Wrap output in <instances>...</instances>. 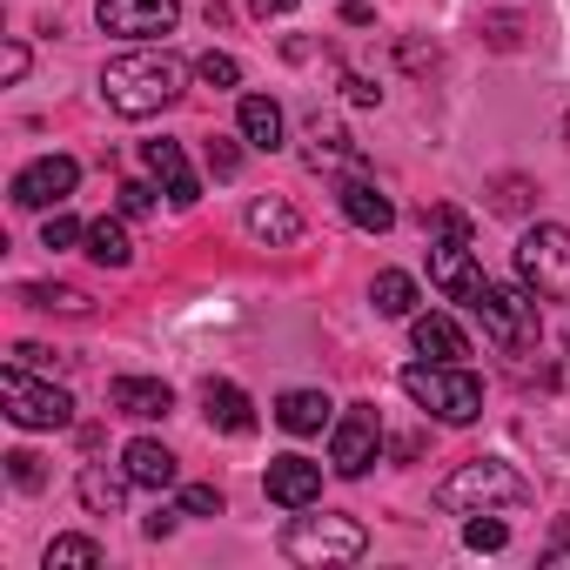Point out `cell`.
I'll return each instance as SVG.
<instances>
[{"label": "cell", "mask_w": 570, "mask_h": 570, "mask_svg": "<svg viewBox=\"0 0 570 570\" xmlns=\"http://www.w3.org/2000/svg\"><path fill=\"white\" fill-rule=\"evenodd\" d=\"M181 95V61L161 48H141V55H121V61H108L101 68V101L115 108V115H128V121H148V115H161L168 101Z\"/></svg>", "instance_id": "1"}, {"label": "cell", "mask_w": 570, "mask_h": 570, "mask_svg": "<svg viewBox=\"0 0 570 570\" xmlns=\"http://www.w3.org/2000/svg\"><path fill=\"white\" fill-rule=\"evenodd\" d=\"M530 503V476L503 456H476V463H456L443 483H436V510L450 517H476V510H523Z\"/></svg>", "instance_id": "2"}, {"label": "cell", "mask_w": 570, "mask_h": 570, "mask_svg": "<svg viewBox=\"0 0 570 570\" xmlns=\"http://www.w3.org/2000/svg\"><path fill=\"white\" fill-rule=\"evenodd\" d=\"M403 396L436 416V423H476L483 416V383L463 363H410L403 370Z\"/></svg>", "instance_id": "3"}, {"label": "cell", "mask_w": 570, "mask_h": 570, "mask_svg": "<svg viewBox=\"0 0 570 570\" xmlns=\"http://www.w3.org/2000/svg\"><path fill=\"white\" fill-rule=\"evenodd\" d=\"M363 550H370L363 523H356V517H336V510H323V517H296L289 530H282V557H289V563H309V570L356 563Z\"/></svg>", "instance_id": "4"}, {"label": "cell", "mask_w": 570, "mask_h": 570, "mask_svg": "<svg viewBox=\"0 0 570 570\" xmlns=\"http://www.w3.org/2000/svg\"><path fill=\"white\" fill-rule=\"evenodd\" d=\"M517 282L537 289L543 303H570V228L563 222H537L517 242Z\"/></svg>", "instance_id": "5"}, {"label": "cell", "mask_w": 570, "mask_h": 570, "mask_svg": "<svg viewBox=\"0 0 570 570\" xmlns=\"http://www.w3.org/2000/svg\"><path fill=\"white\" fill-rule=\"evenodd\" d=\"M470 316L483 323V336H490L503 356L530 350L537 330H543V316H537V289H503V282H483L476 303H470Z\"/></svg>", "instance_id": "6"}, {"label": "cell", "mask_w": 570, "mask_h": 570, "mask_svg": "<svg viewBox=\"0 0 570 570\" xmlns=\"http://www.w3.org/2000/svg\"><path fill=\"white\" fill-rule=\"evenodd\" d=\"M0 403H8V416L21 430H68L75 423V396L61 383H35L28 363H8L0 370Z\"/></svg>", "instance_id": "7"}, {"label": "cell", "mask_w": 570, "mask_h": 570, "mask_svg": "<svg viewBox=\"0 0 570 570\" xmlns=\"http://www.w3.org/2000/svg\"><path fill=\"white\" fill-rule=\"evenodd\" d=\"M376 456H383V416H376V403H350V416L330 436V470L336 476H370Z\"/></svg>", "instance_id": "8"}, {"label": "cell", "mask_w": 570, "mask_h": 570, "mask_svg": "<svg viewBox=\"0 0 570 570\" xmlns=\"http://www.w3.org/2000/svg\"><path fill=\"white\" fill-rule=\"evenodd\" d=\"M95 21L121 41H168L181 21V0H95Z\"/></svg>", "instance_id": "9"}, {"label": "cell", "mask_w": 570, "mask_h": 570, "mask_svg": "<svg viewBox=\"0 0 570 570\" xmlns=\"http://www.w3.org/2000/svg\"><path fill=\"white\" fill-rule=\"evenodd\" d=\"M430 282H436V289L450 296V303H476V289H483V268H476V255H470V235H436L430 242Z\"/></svg>", "instance_id": "10"}, {"label": "cell", "mask_w": 570, "mask_h": 570, "mask_svg": "<svg viewBox=\"0 0 570 570\" xmlns=\"http://www.w3.org/2000/svg\"><path fill=\"white\" fill-rule=\"evenodd\" d=\"M75 181H81V168L68 155H41L14 175V208H61L75 195Z\"/></svg>", "instance_id": "11"}, {"label": "cell", "mask_w": 570, "mask_h": 570, "mask_svg": "<svg viewBox=\"0 0 570 570\" xmlns=\"http://www.w3.org/2000/svg\"><path fill=\"white\" fill-rule=\"evenodd\" d=\"M262 490H268V503H282V510H309V503L323 497V463H309V456H275L268 476H262Z\"/></svg>", "instance_id": "12"}, {"label": "cell", "mask_w": 570, "mask_h": 570, "mask_svg": "<svg viewBox=\"0 0 570 570\" xmlns=\"http://www.w3.org/2000/svg\"><path fill=\"white\" fill-rule=\"evenodd\" d=\"M141 161H148V175L168 188V202H175V208H195V202H202V181L188 175L181 141H141Z\"/></svg>", "instance_id": "13"}, {"label": "cell", "mask_w": 570, "mask_h": 570, "mask_svg": "<svg viewBox=\"0 0 570 570\" xmlns=\"http://www.w3.org/2000/svg\"><path fill=\"white\" fill-rule=\"evenodd\" d=\"M242 222H248V235H255L262 248H296V242H303V215L282 202V195H255Z\"/></svg>", "instance_id": "14"}, {"label": "cell", "mask_w": 570, "mask_h": 570, "mask_svg": "<svg viewBox=\"0 0 570 570\" xmlns=\"http://www.w3.org/2000/svg\"><path fill=\"white\" fill-rule=\"evenodd\" d=\"M108 410H121V416H135V423H155V416L175 410V390L155 383V376H115V383H108Z\"/></svg>", "instance_id": "15"}, {"label": "cell", "mask_w": 570, "mask_h": 570, "mask_svg": "<svg viewBox=\"0 0 570 570\" xmlns=\"http://www.w3.org/2000/svg\"><path fill=\"white\" fill-rule=\"evenodd\" d=\"M343 215H350L363 235H390V228H396V202H390L370 175H350V181H343Z\"/></svg>", "instance_id": "16"}, {"label": "cell", "mask_w": 570, "mask_h": 570, "mask_svg": "<svg viewBox=\"0 0 570 570\" xmlns=\"http://www.w3.org/2000/svg\"><path fill=\"white\" fill-rule=\"evenodd\" d=\"M410 343L430 356V363H463L470 356V336L443 316V309H430V316H410Z\"/></svg>", "instance_id": "17"}, {"label": "cell", "mask_w": 570, "mask_h": 570, "mask_svg": "<svg viewBox=\"0 0 570 570\" xmlns=\"http://www.w3.org/2000/svg\"><path fill=\"white\" fill-rule=\"evenodd\" d=\"M235 128H242V141H248V148L275 155V148H282V101H275V95H242Z\"/></svg>", "instance_id": "18"}, {"label": "cell", "mask_w": 570, "mask_h": 570, "mask_svg": "<svg viewBox=\"0 0 570 570\" xmlns=\"http://www.w3.org/2000/svg\"><path fill=\"white\" fill-rule=\"evenodd\" d=\"M121 470H128L141 490H168V483H175V450L155 443V436H135V443L121 450Z\"/></svg>", "instance_id": "19"}, {"label": "cell", "mask_w": 570, "mask_h": 570, "mask_svg": "<svg viewBox=\"0 0 570 570\" xmlns=\"http://www.w3.org/2000/svg\"><path fill=\"white\" fill-rule=\"evenodd\" d=\"M128 470H108V463H88L81 476H75V490H81V503L95 510V517H121V503H128Z\"/></svg>", "instance_id": "20"}, {"label": "cell", "mask_w": 570, "mask_h": 570, "mask_svg": "<svg viewBox=\"0 0 570 570\" xmlns=\"http://www.w3.org/2000/svg\"><path fill=\"white\" fill-rule=\"evenodd\" d=\"M330 396L323 390H289V396H275V423L289 430V436H316V430H330Z\"/></svg>", "instance_id": "21"}, {"label": "cell", "mask_w": 570, "mask_h": 570, "mask_svg": "<svg viewBox=\"0 0 570 570\" xmlns=\"http://www.w3.org/2000/svg\"><path fill=\"white\" fill-rule=\"evenodd\" d=\"M303 141H309V148H303V161H309L316 175H323V168H350V161H356V141H350L336 121H323V115L309 121V135H303Z\"/></svg>", "instance_id": "22"}, {"label": "cell", "mask_w": 570, "mask_h": 570, "mask_svg": "<svg viewBox=\"0 0 570 570\" xmlns=\"http://www.w3.org/2000/svg\"><path fill=\"white\" fill-rule=\"evenodd\" d=\"M202 403H208V423H215L222 436H248V430H255V410H248V396H242L235 383H208Z\"/></svg>", "instance_id": "23"}, {"label": "cell", "mask_w": 570, "mask_h": 570, "mask_svg": "<svg viewBox=\"0 0 570 570\" xmlns=\"http://www.w3.org/2000/svg\"><path fill=\"white\" fill-rule=\"evenodd\" d=\"M88 255H95L101 268H128V262H135V242H128L121 215H101V222H88Z\"/></svg>", "instance_id": "24"}, {"label": "cell", "mask_w": 570, "mask_h": 570, "mask_svg": "<svg viewBox=\"0 0 570 570\" xmlns=\"http://www.w3.org/2000/svg\"><path fill=\"white\" fill-rule=\"evenodd\" d=\"M370 303H376V316H416V282L403 268H383L370 282Z\"/></svg>", "instance_id": "25"}, {"label": "cell", "mask_w": 570, "mask_h": 570, "mask_svg": "<svg viewBox=\"0 0 570 570\" xmlns=\"http://www.w3.org/2000/svg\"><path fill=\"white\" fill-rule=\"evenodd\" d=\"M21 303H28V309H48V316H88V309H95L81 289H68V282H28Z\"/></svg>", "instance_id": "26"}, {"label": "cell", "mask_w": 570, "mask_h": 570, "mask_svg": "<svg viewBox=\"0 0 570 570\" xmlns=\"http://www.w3.org/2000/svg\"><path fill=\"white\" fill-rule=\"evenodd\" d=\"M55 563L95 570V563H101V543H95V537H55V543H48V570H55Z\"/></svg>", "instance_id": "27"}, {"label": "cell", "mask_w": 570, "mask_h": 570, "mask_svg": "<svg viewBox=\"0 0 570 570\" xmlns=\"http://www.w3.org/2000/svg\"><path fill=\"white\" fill-rule=\"evenodd\" d=\"M195 81H202V88H235L242 68H235V55H215V48H208V55L195 61Z\"/></svg>", "instance_id": "28"}, {"label": "cell", "mask_w": 570, "mask_h": 570, "mask_svg": "<svg viewBox=\"0 0 570 570\" xmlns=\"http://www.w3.org/2000/svg\"><path fill=\"white\" fill-rule=\"evenodd\" d=\"M75 242H88V228H81L75 215L48 208V222H41V248H75Z\"/></svg>", "instance_id": "29"}, {"label": "cell", "mask_w": 570, "mask_h": 570, "mask_svg": "<svg viewBox=\"0 0 570 570\" xmlns=\"http://www.w3.org/2000/svg\"><path fill=\"white\" fill-rule=\"evenodd\" d=\"M463 543H470V550H503V543H510V530H503L490 510H476V517L463 523Z\"/></svg>", "instance_id": "30"}, {"label": "cell", "mask_w": 570, "mask_h": 570, "mask_svg": "<svg viewBox=\"0 0 570 570\" xmlns=\"http://www.w3.org/2000/svg\"><path fill=\"white\" fill-rule=\"evenodd\" d=\"M8 476H14V490H41L48 483V463L35 450H8Z\"/></svg>", "instance_id": "31"}, {"label": "cell", "mask_w": 570, "mask_h": 570, "mask_svg": "<svg viewBox=\"0 0 570 570\" xmlns=\"http://www.w3.org/2000/svg\"><path fill=\"white\" fill-rule=\"evenodd\" d=\"M235 168H242V148L228 135H208V175L215 181H235Z\"/></svg>", "instance_id": "32"}, {"label": "cell", "mask_w": 570, "mask_h": 570, "mask_svg": "<svg viewBox=\"0 0 570 570\" xmlns=\"http://www.w3.org/2000/svg\"><path fill=\"white\" fill-rule=\"evenodd\" d=\"M523 202H530V181H523V175H503V181H497V195H490V208H497V215H523Z\"/></svg>", "instance_id": "33"}, {"label": "cell", "mask_w": 570, "mask_h": 570, "mask_svg": "<svg viewBox=\"0 0 570 570\" xmlns=\"http://www.w3.org/2000/svg\"><path fill=\"white\" fill-rule=\"evenodd\" d=\"M181 517H222V490L215 483H188L181 490Z\"/></svg>", "instance_id": "34"}, {"label": "cell", "mask_w": 570, "mask_h": 570, "mask_svg": "<svg viewBox=\"0 0 570 570\" xmlns=\"http://www.w3.org/2000/svg\"><path fill=\"white\" fill-rule=\"evenodd\" d=\"M115 195H121V215H155V188L148 181H121Z\"/></svg>", "instance_id": "35"}, {"label": "cell", "mask_w": 570, "mask_h": 570, "mask_svg": "<svg viewBox=\"0 0 570 570\" xmlns=\"http://www.w3.org/2000/svg\"><path fill=\"white\" fill-rule=\"evenodd\" d=\"M430 228L436 235H470V215L463 208H430Z\"/></svg>", "instance_id": "36"}, {"label": "cell", "mask_w": 570, "mask_h": 570, "mask_svg": "<svg viewBox=\"0 0 570 570\" xmlns=\"http://www.w3.org/2000/svg\"><path fill=\"white\" fill-rule=\"evenodd\" d=\"M14 363H28V370H48V376H55V350H41V343H21V350H14Z\"/></svg>", "instance_id": "37"}, {"label": "cell", "mask_w": 570, "mask_h": 570, "mask_svg": "<svg viewBox=\"0 0 570 570\" xmlns=\"http://www.w3.org/2000/svg\"><path fill=\"white\" fill-rule=\"evenodd\" d=\"M0 75H8V81L28 75V48H21V41H8V55H0Z\"/></svg>", "instance_id": "38"}, {"label": "cell", "mask_w": 570, "mask_h": 570, "mask_svg": "<svg viewBox=\"0 0 570 570\" xmlns=\"http://www.w3.org/2000/svg\"><path fill=\"white\" fill-rule=\"evenodd\" d=\"M175 523H181V510H155V517H148V523H141V530H148V537H168V530H175Z\"/></svg>", "instance_id": "39"}, {"label": "cell", "mask_w": 570, "mask_h": 570, "mask_svg": "<svg viewBox=\"0 0 570 570\" xmlns=\"http://www.w3.org/2000/svg\"><path fill=\"white\" fill-rule=\"evenodd\" d=\"M248 8H255L262 21H282V14H289V8H296V0H248Z\"/></svg>", "instance_id": "40"}, {"label": "cell", "mask_w": 570, "mask_h": 570, "mask_svg": "<svg viewBox=\"0 0 570 570\" xmlns=\"http://www.w3.org/2000/svg\"><path fill=\"white\" fill-rule=\"evenodd\" d=\"M563 128H570V121H563Z\"/></svg>", "instance_id": "41"}]
</instances>
